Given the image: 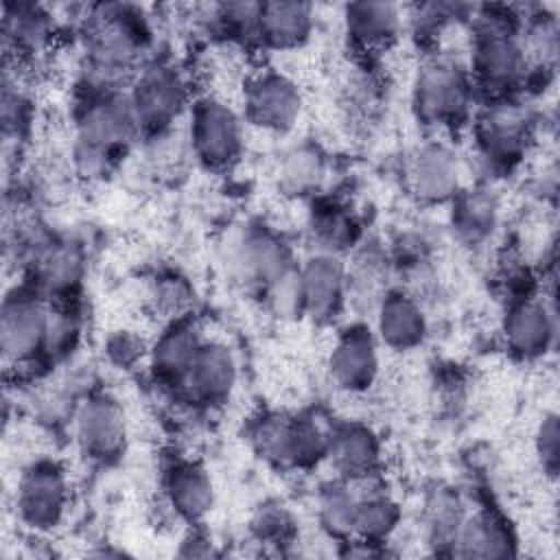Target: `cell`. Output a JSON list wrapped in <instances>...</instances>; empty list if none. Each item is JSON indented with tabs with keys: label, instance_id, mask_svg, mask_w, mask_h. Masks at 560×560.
<instances>
[{
	"label": "cell",
	"instance_id": "cell-1",
	"mask_svg": "<svg viewBox=\"0 0 560 560\" xmlns=\"http://www.w3.org/2000/svg\"><path fill=\"white\" fill-rule=\"evenodd\" d=\"M50 311L28 293L9 295L0 317V348L7 361L26 363L46 350Z\"/></svg>",
	"mask_w": 560,
	"mask_h": 560
},
{
	"label": "cell",
	"instance_id": "cell-2",
	"mask_svg": "<svg viewBox=\"0 0 560 560\" xmlns=\"http://www.w3.org/2000/svg\"><path fill=\"white\" fill-rule=\"evenodd\" d=\"M190 140L195 153L210 166L230 164L243 144V127L238 116L221 101L206 98L192 112Z\"/></svg>",
	"mask_w": 560,
	"mask_h": 560
},
{
	"label": "cell",
	"instance_id": "cell-3",
	"mask_svg": "<svg viewBox=\"0 0 560 560\" xmlns=\"http://www.w3.org/2000/svg\"><path fill=\"white\" fill-rule=\"evenodd\" d=\"M470 98V85L464 72L453 63L427 66L416 83V109L427 122L457 120Z\"/></svg>",
	"mask_w": 560,
	"mask_h": 560
},
{
	"label": "cell",
	"instance_id": "cell-4",
	"mask_svg": "<svg viewBox=\"0 0 560 560\" xmlns=\"http://www.w3.org/2000/svg\"><path fill=\"white\" fill-rule=\"evenodd\" d=\"M527 70V50L505 31L490 26L479 35L475 48V72L479 81L494 92L514 88Z\"/></svg>",
	"mask_w": 560,
	"mask_h": 560
},
{
	"label": "cell",
	"instance_id": "cell-5",
	"mask_svg": "<svg viewBox=\"0 0 560 560\" xmlns=\"http://www.w3.org/2000/svg\"><path fill=\"white\" fill-rule=\"evenodd\" d=\"M66 503V481L50 462L33 464L20 479L18 510L24 523L35 529L55 527Z\"/></svg>",
	"mask_w": 560,
	"mask_h": 560
},
{
	"label": "cell",
	"instance_id": "cell-6",
	"mask_svg": "<svg viewBox=\"0 0 560 560\" xmlns=\"http://www.w3.org/2000/svg\"><path fill=\"white\" fill-rule=\"evenodd\" d=\"M77 442L94 459H112L125 448V418L116 400L94 396L77 413Z\"/></svg>",
	"mask_w": 560,
	"mask_h": 560
},
{
	"label": "cell",
	"instance_id": "cell-7",
	"mask_svg": "<svg viewBox=\"0 0 560 560\" xmlns=\"http://www.w3.org/2000/svg\"><path fill=\"white\" fill-rule=\"evenodd\" d=\"M184 101V88L175 72L168 68H151L140 74L133 92L129 96L131 112L138 127H164L177 116V109Z\"/></svg>",
	"mask_w": 560,
	"mask_h": 560
},
{
	"label": "cell",
	"instance_id": "cell-8",
	"mask_svg": "<svg viewBox=\"0 0 560 560\" xmlns=\"http://www.w3.org/2000/svg\"><path fill=\"white\" fill-rule=\"evenodd\" d=\"M300 112V94L282 74L258 77L247 92V116L273 131L289 129Z\"/></svg>",
	"mask_w": 560,
	"mask_h": 560
},
{
	"label": "cell",
	"instance_id": "cell-9",
	"mask_svg": "<svg viewBox=\"0 0 560 560\" xmlns=\"http://www.w3.org/2000/svg\"><path fill=\"white\" fill-rule=\"evenodd\" d=\"M234 378L236 363L230 350L219 343H201L182 383L192 398L201 402H217L230 394Z\"/></svg>",
	"mask_w": 560,
	"mask_h": 560
},
{
	"label": "cell",
	"instance_id": "cell-10",
	"mask_svg": "<svg viewBox=\"0 0 560 560\" xmlns=\"http://www.w3.org/2000/svg\"><path fill=\"white\" fill-rule=\"evenodd\" d=\"M313 13L302 2H262L258 4L256 35L276 48L300 44L311 31Z\"/></svg>",
	"mask_w": 560,
	"mask_h": 560
},
{
	"label": "cell",
	"instance_id": "cell-11",
	"mask_svg": "<svg viewBox=\"0 0 560 560\" xmlns=\"http://www.w3.org/2000/svg\"><path fill=\"white\" fill-rule=\"evenodd\" d=\"M527 138L525 116L512 105L492 107L479 122V144L488 160L510 162L523 149Z\"/></svg>",
	"mask_w": 560,
	"mask_h": 560
},
{
	"label": "cell",
	"instance_id": "cell-12",
	"mask_svg": "<svg viewBox=\"0 0 560 560\" xmlns=\"http://www.w3.org/2000/svg\"><path fill=\"white\" fill-rule=\"evenodd\" d=\"M234 269L247 280H265L271 284L289 267V256L273 236L265 232L245 234L232 252Z\"/></svg>",
	"mask_w": 560,
	"mask_h": 560
},
{
	"label": "cell",
	"instance_id": "cell-13",
	"mask_svg": "<svg viewBox=\"0 0 560 560\" xmlns=\"http://www.w3.org/2000/svg\"><path fill=\"white\" fill-rule=\"evenodd\" d=\"M330 370L339 385L348 389H363L376 374V352L365 330L348 332L330 357Z\"/></svg>",
	"mask_w": 560,
	"mask_h": 560
},
{
	"label": "cell",
	"instance_id": "cell-14",
	"mask_svg": "<svg viewBox=\"0 0 560 560\" xmlns=\"http://www.w3.org/2000/svg\"><path fill=\"white\" fill-rule=\"evenodd\" d=\"M302 289H304V306L315 315L335 313L337 304L343 295V267L330 256L311 258L308 265L300 271Z\"/></svg>",
	"mask_w": 560,
	"mask_h": 560
},
{
	"label": "cell",
	"instance_id": "cell-15",
	"mask_svg": "<svg viewBox=\"0 0 560 560\" xmlns=\"http://www.w3.org/2000/svg\"><path fill=\"white\" fill-rule=\"evenodd\" d=\"M416 195L427 201H444L457 190V162L444 147H427L411 166Z\"/></svg>",
	"mask_w": 560,
	"mask_h": 560
},
{
	"label": "cell",
	"instance_id": "cell-16",
	"mask_svg": "<svg viewBox=\"0 0 560 560\" xmlns=\"http://www.w3.org/2000/svg\"><path fill=\"white\" fill-rule=\"evenodd\" d=\"M378 332L387 346L407 350L422 341L424 317L409 298L389 293L383 298L378 308Z\"/></svg>",
	"mask_w": 560,
	"mask_h": 560
},
{
	"label": "cell",
	"instance_id": "cell-17",
	"mask_svg": "<svg viewBox=\"0 0 560 560\" xmlns=\"http://www.w3.org/2000/svg\"><path fill=\"white\" fill-rule=\"evenodd\" d=\"M328 455L341 475L350 479H361L372 475L378 457V444L368 429L346 427L330 435Z\"/></svg>",
	"mask_w": 560,
	"mask_h": 560
},
{
	"label": "cell",
	"instance_id": "cell-18",
	"mask_svg": "<svg viewBox=\"0 0 560 560\" xmlns=\"http://www.w3.org/2000/svg\"><path fill=\"white\" fill-rule=\"evenodd\" d=\"M166 488L171 508L186 518H199L212 505V483L203 468L195 464L175 466L168 472Z\"/></svg>",
	"mask_w": 560,
	"mask_h": 560
},
{
	"label": "cell",
	"instance_id": "cell-19",
	"mask_svg": "<svg viewBox=\"0 0 560 560\" xmlns=\"http://www.w3.org/2000/svg\"><path fill=\"white\" fill-rule=\"evenodd\" d=\"M348 31L363 46L387 44L400 26L398 7L389 2H357L346 9Z\"/></svg>",
	"mask_w": 560,
	"mask_h": 560
},
{
	"label": "cell",
	"instance_id": "cell-20",
	"mask_svg": "<svg viewBox=\"0 0 560 560\" xmlns=\"http://www.w3.org/2000/svg\"><path fill=\"white\" fill-rule=\"evenodd\" d=\"M201 339L195 326L186 322H175L155 343L153 365L158 374L166 381H182L192 357L197 354Z\"/></svg>",
	"mask_w": 560,
	"mask_h": 560
},
{
	"label": "cell",
	"instance_id": "cell-21",
	"mask_svg": "<svg viewBox=\"0 0 560 560\" xmlns=\"http://www.w3.org/2000/svg\"><path fill=\"white\" fill-rule=\"evenodd\" d=\"M505 335L514 350L523 354L545 352L551 337V322L540 304L523 302L505 319Z\"/></svg>",
	"mask_w": 560,
	"mask_h": 560
},
{
	"label": "cell",
	"instance_id": "cell-22",
	"mask_svg": "<svg viewBox=\"0 0 560 560\" xmlns=\"http://www.w3.org/2000/svg\"><path fill=\"white\" fill-rule=\"evenodd\" d=\"M50 35L48 13L37 4H7L4 7V37L15 48L35 50Z\"/></svg>",
	"mask_w": 560,
	"mask_h": 560
},
{
	"label": "cell",
	"instance_id": "cell-23",
	"mask_svg": "<svg viewBox=\"0 0 560 560\" xmlns=\"http://www.w3.org/2000/svg\"><path fill=\"white\" fill-rule=\"evenodd\" d=\"M494 199L483 190H472L455 203L453 223L457 232L470 241L486 236L494 225Z\"/></svg>",
	"mask_w": 560,
	"mask_h": 560
},
{
	"label": "cell",
	"instance_id": "cell-24",
	"mask_svg": "<svg viewBox=\"0 0 560 560\" xmlns=\"http://www.w3.org/2000/svg\"><path fill=\"white\" fill-rule=\"evenodd\" d=\"M455 542L462 545L464 556H501L508 553V536L503 527L490 516H477L462 523Z\"/></svg>",
	"mask_w": 560,
	"mask_h": 560
},
{
	"label": "cell",
	"instance_id": "cell-25",
	"mask_svg": "<svg viewBox=\"0 0 560 560\" xmlns=\"http://www.w3.org/2000/svg\"><path fill=\"white\" fill-rule=\"evenodd\" d=\"M79 269H81L79 254L72 247L59 245V247L48 249L39 258L37 278L46 291L61 293V291H68L77 282Z\"/></svg>",
	"mask_w": 560,
	"mask_h": 560
},
{
	"label": "cell",
	"instance_id": "cell-26",
	"mask_svg": "<svg viewBox=\"0 0 560 560\" xmlns=\"http://www.w3.org/2000/svg\"><path fill=\"white\" fill-rule=\"evenodd\" d=\"M357 505H359V499L354 497L352 488L341 483L328 486L319 499L322 518L326 527H330L335 534H346L354 529Z\"/></svg>",
	"mask_w": 560,
	"mask_h": 560
},
{
	"label": "cell",
	"instance_id": "cell-27",
	"mask_svg": "<svg viewBox=\"0 0 560 560\" xmlns=\"http://www.w3.org/2000/svg\"><path fill=\"white\" fill-rule=\"evenodd\" d=\"M396 518L398 510L389 499H385L383 494H370L365 499H359L354 529L365 538H381L392 532Z\"/></svg>",
	"mask_w": 560,
	"mask_h": 560
},
{
	"label": "cell",
	"instance_id": "cell-28",
	"mask_svg": "<svg viewBox=\"0 0 560 560\" xmlns=\"http://www.w3.org/2000/svg\"><path fill=\"white\" fill-rule=\"evenodd\" d=\"M324 162L313 149H298L287 155L282 164V184L291 192H306L319 184Z\"/></svg>",
	"mask_w": 560,
	"mask_h": 560
},
{
	"label": "cell",
	"instance_id": "cell-29",
	"mask_svg": "<svg viewBox=\"0 0 560 560\" xmlns=\"http://www.w3.org/2000/svg\"><path fill=\"white\" fill-rule=\"evenodd\" d=\"M155 306L168 317H182L190 302V291L182 278H164L153 293Z\"/></svg>",
	"mask_w": 560,
	"mask_h": 560
},
{
	"label": "cell",
	"instance_id": "cell-30",
	"mask_svg": "<svg viewBox=\"0 0 560 560\" xmlns=\"http://www.w3.org/2000/svg\"><path fill=\"white\" fill-rule=\"evenodd\" d=\"M254 529L258 532L260 538H284L291 529V521L287 516L284 510L280 508H267L265 512H260V516L254 521Z\"/></svg>",
	"mask_w": 560,
	"mask_h": 560
},
{
	"label": "cell",
	"instance_id": "cell-31",
	"mask_svg": "<svg viewBox=\"0 0 560 560\" xmlns=\"http://www.w3.org/2000/svg\"><path fill=\"white\" fill-rule=\"evenodd\" d=\"M540 453H542V457H547L549 462H556V453H558L556 418H549V420L540 427Z\"/></svg>",
	"mask_w": 560,
	"mask_h": 560
}]
</instances>
